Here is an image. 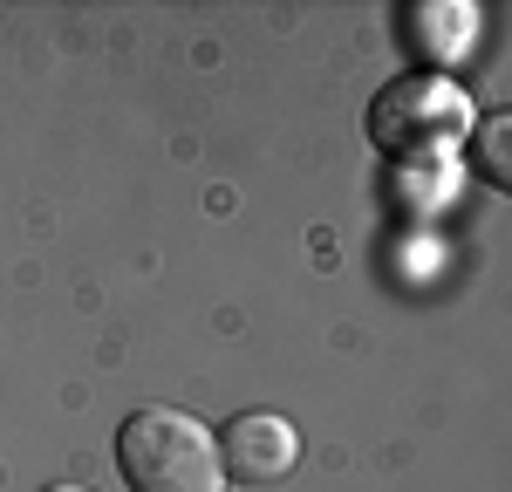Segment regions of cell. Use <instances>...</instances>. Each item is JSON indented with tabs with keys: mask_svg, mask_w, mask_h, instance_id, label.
<instances>
[{
	"mask_svg": "<svg viewBox=\"0 0 512 492\" xmlns=\"http://www.w3.org/2000/svg\"><path fill=\"white\" fill-rule=\"evenodd\" d=\"M117 472L130 479V492H226L219 438L164 404L137 410L117 431Z\"/></svg>",
	"mask_w": 512,
	"mask_h": 492,
	"instance_id": "cell-1",
	"label": "cell"
},
{
	"mask_svg": "<svg viewBox=\"0 0 512 492\" xmlns=\"http://www.w3.org/2000/svg\"><path fill=\"white\" fill-rule=\"evenodd\" d=\"M472 130V103L465 89L444 76H396L376 103H369V137L383 151L424 158V151H451Z\"/></svg>",
	"mask_w": 512,
	"mask_h": 492,
	"instance_id": "cell-2",
	"label": "cell"
},
{
	"mask_svg": "<svg viewBox=\"0 0 512 492\" xmlns=\"http://www.w3.org/2000/svg\"><path fill=\"white\" fill-rule=\"evenodd\" d=\"M294 458H301V438H294V424L274 417V410H246V417L226 424V438H219L226 479H246V486H274V479H287Z\"/></svg>",
	"mask_w": 512,
	"mask_h": 492,
	"instance_id": "cell-3",
	"label": "cell"
},
{
	"mask_svg": "<svg viewBox=\"0 0 512 492\" xmlns=\"http://www.w3.org/2000/svg\"><path fill=\"white\" fill-rule=\"evenodd\" d=\"M472 41H478V7H465V0H417V7H403V48L417 62H431V69L465 62Z\"/></svg>",
	"mask_w": 512,
	"mask_h": 492,
	"instance_id": "cell-4",
	"label": "cell"
},
{
	"mask_svg": "<svg viewBox=\"0 0 512 492\" xmlns=\"http://www.w3.org/2000/svg\"><path fill=\"white\" fill-rule=\"evenodd\" d=\"M478 171L492 178V185H512V123L492 117L478 130Z\"/></svg>",
	"mask_w": 512,
	"mask_h": 492,
	"instance_id": "cell-5",
	"label": "cell"
},
{
	"mask_svg": "<svg viewBox=\"0 0 512 492\" xmlns=\"http://www.w3.org/2000/svg\"><path fill=\"white\" fill-rule=\"evenodd\" d=\"M41 492H89V486H41Z\"/></svg>",
	"mask_w": 512,
	"mask_h": 492,
	"instance_id": "cell-6",
	"label": "cell"
}]
</instances>
